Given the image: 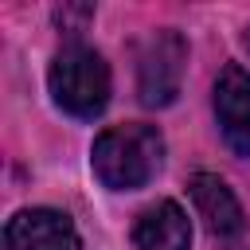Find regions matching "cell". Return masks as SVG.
<instances>
[{"mask_svg": "<svg viewBox=\"0 0 250 250\" xmlns=\"http://www.w3.org/2000/svg\"><path fill=\"white\" fill-rule=\"evenodd\" d=\"M188 195L195 203V215L211 230V238H219V242H238L242 238L246 215H242L238 195L227 188V180H219L215 172H195L188 180Z\"/></svg>", "mask_w": 250, "mask_h": 250, "instance_id": "5", "label": "cell"}, {"mask_svg": "<svg viewBox=\"0 0 250 250\" xmlns=\"http://www.w3.org/2000/svg\"><path fill=\"white\" fill-rule=\"evenodd\" d=\"M215 117L234 156H250V70L227 62L215 78Z\"/></svg>", "mask_w": 250, "mask_h": 250, "instance_id": "6", "label": "cell"}, {"mask_svg": "<svg viewBox=\"0 0 250 250\" xmlns=\"http://www.w3.org/2000/svg\"><path fill=\"white\" fill-rule=\"evenodd\" d=\"M184 66H188V43L180 39V31H172V27L152 31L137 51L141 105H148V109L172 105L180 94V82H184Z\"/></svg>", "mask_w": 250, "mask_h": 250, "instance_id": "3", "label": "cell"}, {"mask_svg": "<svg viewBox=\"0 0 250 250\" xmlns=\"http://www.w3.org/2000/svg\"><path fill=\"white\" fill-rule=\"evenodd\" d=\"M164 164V137L156 125L129 121L109 125L90 145V168L109 191H137L145 188Z\"/></svg>", "mask_w": 250, "mask_h": 250, "instance_id": "1", "label": "cell"}, {"mask_svg": "<svg viewBox=\"0 0 250 250\" xmlns=\"http://www.w3.org/2000/svg\"><path fill=\"white\" fill-rule=\"evenodd\" d=\"M4 250H78V230L55 207H23L4 227Z\"/></svg>", "mask_w": 250, "mask_h": 250, "instance_id": "4", "label": "cell"}, {"mask_svg": "<svg viewBox=\"0 0 250 250\" xmlns=\"http://www.w3.org/2000/svg\"><path fill=\"white\" fill-rule=\"evenodd\" d=\"M47 86H51V98L62 113L90 121L109 105L113 74H109V62L94 47L74 39V43L55 51L51 70H47Z\"/></svg>", "mask_w": 250, "mask_h": 250, "instance_id": "2", "label": "cell"}, {"mask_svg": "<svg viewBox=\"0 0 250 250\" xmlns=\"http://www.w3.org/2000/svg\"><path fill=\"white\" fill-rule=\"evenodd\" d=\"M246 47H250V27H246Z\"/></svg>", "mask_w": 250, "mask_h": 250, "instance_id": "8", "label": "cell"}, {"mask_svg": "<svg viewBox=\"0 0 250 250\" xmlns=\"http://www.w3.org/2000/svg\"><path fill=\"white\" fill-rule=\"evenodd\" d=\"M133 250H191V223L176 199L148 203L133 223Z\"/></svg>", "mask_w": 250, "mask_h": 250, "instance_id": "7", "label": "cell"}]
</instances>
